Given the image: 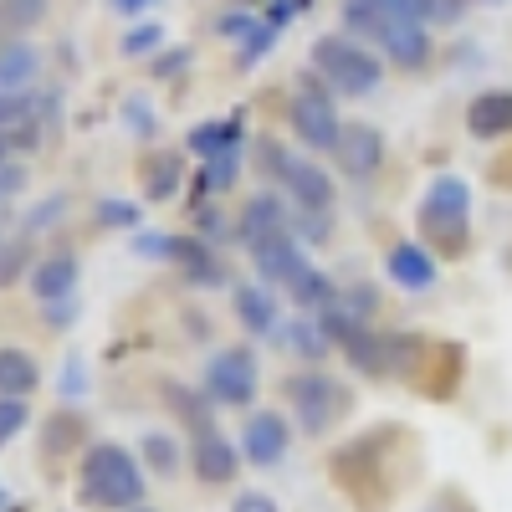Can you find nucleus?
Returning a JSON list of instances; mask_svg holds the SVG:
<instances>
[{"label":"nucleus","instance_id":"f257e3e1","mask_svg":"<svg viewBox=\"0 0 512 512\" xmlns=\"http://www.w3.org/2000/svg\"><path fill=\"white\" fill-rule=\"evenodd\" d=\"M82 497L93 507H108V512H123V507H139L144 502V472L139 461L128 456L123 446L113 441H98L82 456Z\"/></svg>","mask_w":512,"mask_h":512},{"label":"nucleus","instance_id":"f03ea898","mask_svg":"<svg viewBox=\"0 0 512 512\" xmlns=\"http://www.w3.org/2000/svg\"><path fill=\"white\" fill-rule=\"evenodd\" d=\"M313 67H318V77L338 98H364V93L379 88V77H384V62L369 47H359L354 36H344V31L313 41Z\"/></svg>","mask_w":512,"mask_h":512},{"label":"nucleus","instance_id":"7ed1b4c3","mask_svg":"<svg viewBox=\"0 0 512 512\" xmlns=\"http://www.w3.org/2000/svg\"><path fill=\"white\" fill-rule=\"evenodd\" d=\"M256 164H262V175L272 185H282L297 200V210H328L333 205L328 169H318L308 154H297V149H287L277 139H262V144H256Z\"/></svg>","mask_w":512,"mask_h":512},{"label":"nucleus","instance_id":"20e7f679","mask_svg":"<svg viewBox=\"0 0 512 512\" xmlns=\"http://www.w3.org/2000/svg\"><path fill=\"white\" fill-rule=\"evenodd\" d=\"M318 323L328 333V344L344 354L354 369H364V374H384V369H390V344H384L379 333H369V323L354 318L349 308H328V313H318Z\"/></svg>","mask_w":512,"mask_h":512},{"label":"nucleus","instance_id":"39448f33","mask_svg":"<svg viewBox=\"0 0 512 512\" xmlns=\"http://www.w3.org/2000/svg\"><path fill=\"white\" fill-rule=\"evenodd\" d=\"M287 400H292V415H297V425H303L308 436H323L328 425L338 420V410L349 405V395L338 390V379H328V374H318V369L292 374V379H287Z\"/></svg>","mask_w":512,"mask_h":512},{"label":"nucleus","instance_id":"423d86ee","mask_svg":"<svg viewBox=\"0 0 512 512\" xmlns=\"http://www.w3.org/2000/svg\"><path fill=\"white\" fill-rule=\"evenodd\" d=\"M287 118H292V134L308 144V154H333V149H338L344 123H338L328 93H318V88H308V82H303V88H297V98H292V108H287Z\"/></svg>","mask_w":512,"mask_h":512},{"label":"nucleus","instance_id":"0eeeda50","mask_svg":"<svg viewBox=\"0 0 512 512\" xmlns=\"http://www.w3.org/2000/svg\"><path fill=\"white\" fill-rule=\"evenodd\" d=\"M256 390H262V379H256L251 349H226V354L210 359V369H205V395H210V405H236V410H246V405L256 400Z\"/></svg>","mask_w":512,"mask_h":512},{"label":"nucleus","instance_id":"6e6552de","mask_svg":"<svg viewBox=\"0 0 512 512\" xmlns=\"http://www.w3.org/2000/svg\"><path fill=\"white\" fill-rule=\"evenodd\" d=\"M466 210H472V190H466V180L441 175V180H431V195H425V205H420V221L431 231H441L451 246H461Z\"/></svg>","mask_w":512,"mask_h":512},{"label":"nucleus","instance_id":"1a4fd4ad","mask_svg":"<svg viewBox=\"0 0 512 512\" xmlns=\"http://www.w3.org/2000/svg\"><path fill=\"white\" fill-rule=\"evenodd\" d=\"M333 159H338V169H344L349 180H369L374 169L384 164V134L374 123H344Z\"/></svg>","mask_w":512,"mask_h":512},{"label":"nucleus","instance_id":"9d476101","mask_svg":"<svg viewBox=\"0 0 512 512\" xmlns=\"http://www.w3.org/2000/svg\"><path fill=\"white\" fill-rule=\"evenodd\" d=\"M374 41H379V52L390 57V62H400V67H425V62H431V31H425L420 16L384 21L374 31Z\"/></svg>","mask_w":512,"mask_h":512},{"label":"nucleus","instance_id":"9b49d317","mask_svg":"<svg viewBox=\"0 0 512 512\" xmlns=\"http://www.w3.org/2000/svg\"><path fill=\"white\" fill-rule=\"evenodd\" d=\"M256 256V272H262V282L267 287H297L313 267H308V256H303V246H297V236H277V241H267V246H256L251 251Z\"/></svg>","mask_w":512,"mask_h":512},{"label":"nucleus","instance_id":"f8f14e48","mask_svg":"<svg viewBox=\"0 0 512 512\" xmlns=\"http://www.w3.org/2000/svg\"><path fill=\"white\" fill-rule=\"evenodd\" d=\"M190 466H195V477L205 487H226L236 477L241 456H236V446L216 431V425H210V431H195V441H190Z\"/></svg>","mask_w":512,"mask_h":512},{"label":"nucleus","instance_id":"ddd939ff","mask_svg":"<svg viewBox=\"0 0 512 512\" xmlns=\"http://www.w3.org/2000/svg\"><path fill=\"white\" fill-rule=\"evenodd\" d=\"M277 236H292V216H287V205L277 195H251L246 210H241V241L256 251V246H267Z\"/></svg>","mask_w":512,"mask_h":512},{"label":"nucleus","instance_id":"4468645a","mask_svg":"<svg viewBox=\"0 0 512 512\" xmlns=\"http://www.w3.org/2000/svg\"><path fill=\"white\" fill-rule=\"evenodd\" d=\"M287 441H292L287 420L272 415V410H267V415H251L246 431H241V451H246L251 466H277V461L287 456Z\"/></svg>","mask_w":512,"mask_h":512},{"label":"nucleus","instance_id":"2eb2a0df","mask_svg":"<svg viewBox=\"0 0 512 512\" xmlns=\"http://www.w3.org/2000/svg\"><path fill=\"white\" fill-rule=\"evenodd\" d=\"M466 128H472L477 139H507L512 134V93L497 88V93L472 98V108H466Z\"/></svg>","mask_w":512,"mask_h":512},{"label":"nucleus","instance_id":"dca6fc26","mask_svg":"<svg viewBox=\"0 0 512 512\" xmlns=\"http://www.w3.org/2000/svg\"><path fill=\"white\" fill-rule=\"evenodd\" d=\"M31 390H41V364L16 344H0V400H26Z\"/></svg>","mask_w":512,"mask_h":512},{"label":"nucleus","instance_id":"f3484780","mask_svg":"<svg viewBox=\"0 0 512 512\" xmlns=\"http://www.w3.org/2000/svg\"><path fill=\"white\" fill-rule=\"evenodd\" d=\"M236 318H241L246 333H277L282 313H277L272 287H267V282H246V287H236Z\"/></svg>","mask_w":512,"mask_h":512},{"label":"nucleus","instance_id":"a211bd4d","mask_svg":"<svg viewBox=\"0 0 512 512\" xmlns=\"http://www.w3.org/2000/svg\"><path fill=\"white\" fill-rule=\"evenodd\" d=\"M169 262H180L185 282H195V287H216V282H226V272H221V262H216V251H210L200 236H180L175 251H169Z\"/></svg>","mask_w":512,"mask_h":512},{"label":"nucleus","instance_id":"6ab92c4d","mask_svg":"<svg viewBox=\"0 0 512 512\" xmlns=\"http://www.w3.org/2000/svg\"><path fill=\"white\" fill-rule=\"evenodd\" d=\"M390 277L400 282V287H410V292H425L436 282V256L431 251H420L415 241H400V246H390Z\"/></svg>","mask_w":512,"mask_h":512},{"label":"nucleus","instance_id":"aec40b11","mask_svg":"<svg viewBox=\"0 0 512 512\" xmlns=\"http://www.w3.org/2000/svg\"><path fill=\"white\" fill-rule=\"evenodd\" d=\"M185 149H190V154H200V159H221V154L241 149V118L231 113V118L195 123V128H190V139H185Z\"/></svg>","mask_w":512,"mask_h":512},{"label":"nucleus","instance_id":"412c9836","mask_svg":"<svg viewBox=\"0 0 512 512\" xmlns=\"http://www.w3.org/2000/svg\"><path fill=\"white\" fill-rule=\"evenodd\" d=\"M72 287H77V256H72V251L36 262V272H31V292L41 297V303H62V297H72Z\"/></svg>","mask_w":512,"mask_h":512},{"label":"nucleus","instance_id":"4be33fe9","mask_svg":"<svg viewBox=\"0 0 512 512\" xmlns=\"http://www.w3.org/2000/svg\"><path fill=\"white\" fill-rule=\"evenodd\" d=\"M36 72H41V52L31 47V41L0 47V93H31Z\"/></svg>","mask_w":512,"mask_h":512},{"label":"nucleus","instance_id":"5701e85b","mask_svg":"<svg viewBox=\"0 0 512 512\" xmlns=\"http://www.w3.org/2000/svg\"><path fill=\"white\" fill-rule=\"evenodd\" d=\"M144 195L149 200H169L180 185H185V154H169V149H159V154H149L144 159Z\"/></svg>","mask_w":512,"mask_h":512},{"label":"nucleus","instance_id":"b1692460","mask_svg":"<svg viewBox=\"0 0 512 512\" xmlns=\"http://www.w3.org/2000/svg\"><path fill=\"white\" fill-rule=\"evenodd\" d=\"M31 272H36L31 236H21V241H0V292L16 287V282H21V277H31Z\"/></svg>","mask_w":512,"mask_h":512},{"label":"nucleus","instance_id":"393cba45","mask_svg":"<svg viewBox=\"0 0 512 512\" xmlns=\"http://www.w3.org/2000/svg\"><path fill=\"white\" fill-rule=\"evenodd\" d=\"M292 297H297V308H303V313H313V318H318V313H328V308H338V292H333V282H328L318 267H313L303 282L292 287Z\"/></svg>","mask_w":512,"mask_h":512},{"label":"nucleus","instance_id":"a878e982","mask_svg":"<svg viewBox=\"0 0 512 512\" xmlns=\"http://www.w3.org/2000/svg\"><path fill=\"white\" fill-rule=\"evenodd\" d=\"M36 21H47V0H0V31H31Z\"/></svg>","mask_w":512,"mask_h":512},{"label":"nucleus","instance_id":"bb28decb","mask_svg":"<svg viewBox=\"0 0 512 512\" xmlns=\"http://www.w3.org/2000/svg\"><path fill=\"white\" fill-rule=\"evenodd\" d=\"M36 123V93H0V134Z\"/></svg>","mask_w":512,"mask_h":512},{"label":"nucleus","instance_id":"cd10ccee","mask_svg":"<svg viewBox=\"0 0 512 512\" xmlns=\"http://www.w3.org/2000/svg\"><path fill=\"white\" fill-rule=\"evenodd\" d=\"M287 338H292V354H303V359H323V354L333 349L318 318H313V323H308V318H303V323H292V328H287Z\"/></svg>","mask_w":512,"mask_h":512},{"label":"nucleus","instance_id":"c85d7f7f","mask_svg":"<svg viewBox=\"0 0 512 512\" xmlns=\"http://www.w3.org/2000/svg\"><path fill=\"white\" fill-rule=\"evenodd\" d=\"M236 175H241V149H231V154H221V159H205L200 185H205V190H231Z\"/></svg>","mask_w":512,"mask_h":512},{"label":"nucleus","instance_id":"c756f323","mask_svg":"<svg viewBox=\"0 0 512 512\" xmlns=\"http://www.w3.org/2000/svg\"><path fill=\"white\" fill-rule=\"evenodd\" d=\"M144 456H149V466L159 477H175L180 472V446L169 441V436H144Z\"/></svg>","mask_w":512,"mask_h":512},{"label":"nucleus","instance_id":"7c9ffc66","mask_svg":"<svg viewBox=\"0 0 512 512\" xmlns=\"http://www.w3.org/2000/svg\"><path fill=\"white\" fill-rule=\"evenodd\" d=\"M277 31H282V26H272V21H256V26H251V36L241 41V67H251L256 57H262V52H272Z\"/></svg>","mask_w":512,"mask_h":512},{"label":"nucleus","instance_id":"2f4dec72","mask_svg":"<svg viewBox=\"0 0 512 512\" xmlns=\"http://www.w3.org/2000/svg\"><path fill=\"white\" fill-rule=\"evenodd\" d=\"M292 236L328 241V210H297V216H292Z\"/></svg>","mask_w":512,"mask_h":512},{"label":"nucleus","instance_id":"473e14b6","mask_svg":"<svg viewBox=\"0 0 512 512\" xmlns=\"http://www.w3.org/2000/svg\"><path fill=\"white\" fill-rule=\"evenodd\" d=\"M16 431H26V400H0V446Z\"/></svg>","mask_w":512,"mask_h":512},{"label":"nucleus","instance_id":"72a5a7b5","mask_svg":"<svg viewBox=\"0 0 512 512\" xmlns=\"http://www.w3.org/2000/svg\"><path fill=\"white\" fill-rule=\"evenodd\" d=\"M62 210H67V200H62V195H52L47 205H36V210H31V216L21 221V226H26V236H36V231H47V221H57V216H62Z\"/></svg>","mask_w":512,"mask_h":512},{"label":"nucleus","instance_id":"f704fd0d","mask_svg":"<svg viewBox=\"0 0 512 512\" xmlns=\"http://www.w3.org/2000/svg\"><path fill=\"white\" fill-rule=\"evenodd\" d=\"M154 47H159V26H134V31L123 36V52H128V57H139V52H154Z\"/></svg>","mask_w":512,"mask_h":512},{"label":"nucleus","instance_id":"c9c22d12","mask_svg":"<svg viewBox=\"0 0 512 512\" xmlns=\"http://www.w3.org/2000/svg\"><path fill=\"white\" fill-rule=\"evenodd\" d=\"M98 216L113 221V226H134V221H139V210L128 205V200H103V205H98Z\"/></svg>","mask_w":512,"mask_h":512},{"label":"nucleus","instance_id":"e433bc0d","mask_svg":"<svg viewBox=\"0 0 512 512\" xmlns=\"http://www.w3.org/2000/svg\"><path fill=\"white\" fill-rule=\"evenodd\" d=\"M21 185H26V169L21 164H0V205H6Z\"/></svg>","mask_w":512,"mask_h":512},{"label":"nucleus","instance_id":"4c0bfd02","mask_svg":"<svg viewBox=\"0 0 512 512\" xmlns=\"http://www.w3.org/2000/svg\"><path fill=\"white\" fill-rule=\"evenodd\" d=\"M236 512H277V502L267 492H241L236 497Z\"/></svg>","mask_w":512,"mask_h":512},{"label":"nucleus","instance_id":"58836bf2","mask_svg":"<svg viewBox=\"0 0 512 512\" xmlns=\"http://www.w3.org/2000/svg\"><path fill=\"white\" fill-rule=\"evenodd\" d=\"M108 6H113L118 16H144V11L154 6V0H108Z\"/></svg>","mask_w":512,"mask_h":512},{"label":"nucleus","instance_id":"ea45409f","mask_svg":"<svg viewBox=\"0 0 512 512\" xmlns=\"http://www.w3.org/2000/svg\"><path fill=\"white\" fill-rule=\"evenodd\" d=\"M47 323H72V297H62V303H47Z\"/></svg>","mask_w":512,"mask_h":512},{"label":"nucleus","instance_id":"a19ab883","mask_svg":"<svg viewBox=\"0 0 512 512\" xmlns=\"http://www.w3.org/2000/svg\"><path fill=\"white\" fill-rule=\"evenodd\" d=\"M11 149H21L16 134H0V164H11Z\"/></svg>","mask_w":512,"mask_h":512},{"label":"nucleus","instance_id":"79ce46f5","mask_svg":"<svg viewBox=\"0 0 512 512\" xmlns=\"http://www.w3.org/2000/svg\"><path fill=\"white\" fill-rule=\"evenodd\" d=\"M128 512H154V507H149V502H139V507H128Z\"/></svg>","mask_w":512,"mask_h":512},{"label":"nucleus","instance_id":"37998d69","mask_svg":"<svg viewBox=\"0 0 512 512\" xmlns=\"http://www.w3.org/2000/svg\"><path fill=\"white\" fill-rule=\"evenodd\" d=\"M487 6H497V0H487Z\"/></svg>","mask_w":512,"mask_h":512}]
</instances>
